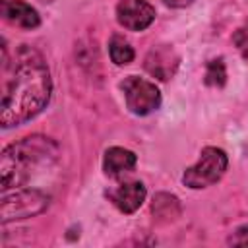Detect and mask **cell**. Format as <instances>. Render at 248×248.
<instances>
[{
    "mask_svg": "<svg viewBox=\"0 0 248 248\" xmlns=\"http://www.w3.org/2000/svg\"><path fill=\"white\" fill-rule=\"evenodd\" d=\"M52 79L45 58L29 48L19 46L10 62L2 56V128H12L33 120L50 101Z\"/></svg>",
    "mask_w": 248,
    "mask_h": 248,
    "instance_id": "1",
    "label": "cell"
},
{
    "mask_svg": "<svg viewBox=\"0 0 248 248\" xmlns=\"http://www.w3.org/2000/svg\"><path fill=\"white\" fill-rule=\"evenodd\" d=\"M58 157V145L45 136H29L2 151L0 157V174H2V192L17 188L29 180L33 170L48 167Z\"/></svg>",
    "mask_w": 248,
    "mask_h": 248,
    "instance_id": "2",
    "label": "cell"
},
{
    "mask_svg": "<svg viewBox=\"0 0 248 248\" xmlns=\"http://www.w3.org/2000/svg\"><path fill=\"white\" fill-rule=\"evenodd\" d=\"M227 165H229V157L223 149L203 147L202 153H200L198 163L184 170L182 182L192 190L207 188V186H211V184H215L223 178V174L227 170Z\"/></svg>",
    "mask_w": 248,
    "mask_h": 248,
    "instance_id": "3",
    "label": "cell"
},
{
    "mask_svg": "<svg viewBox=\"0 0 248 248\" xmlns=\"http://www.w3.org/2000/svg\"><path fill=\"white\" fill-rule=\"evenodd\" d=\"M48 196L37 188H14V192H2V223L33 217L45 211Z\"/></svg>",
    "mask_w": 248,
    "mask_h": 248,
    "instance_id": "4",
    "label": "cell"
},
{
    "mask_svg": "<svg viewBox=\"0 0 248 248\" xmlns=\"http://www.w3.org/2000/svg\"><path fill=\"white\" fill-rule=\"evenodd\" d=\"M120 89L126 99V107L130 112L138 116H145L161 107V91L157 89L155 83L138 78V76H128L122 83Z\"/></svg>",
    "mask_w": 248,
    "mask_h": 248,
    "instance_id": "5",
    "label": "cell"
},
{
    "mask_svg": "<svg viewBox=\"0 0 248 248\" xmlns=\"http://www.w3.org/2000/svg\"><path fill=\"white\" fill-rule=\"evenodd\" d=\"M116 19L128 31H143L155 19V8L147 0H120Z\"/></svg>",
    "mask_w": 248,
    "mask_h": 248,
    "instance_id": "6",
    "label": "cell"
},
{
    "mask_svg": "<svg viewBox=\"0 0 248 248\" xmlns=\"http://www.w3.org/2000/svg\"><path fill=\"white\" fill-rule=\"evenodd\" d=\"M178 64H180V56L170 45H157L147 52L143 68L149 76L167 81L176 74Z\"/></svg>",
    "mask_w": 248,
    "mask_h": 248,
    "instance_id": "7",
    "label": "cell"
},
{
    "mask_svg": "<svg viewBox=\"0 0 248 248\" xmlns=\"http://www.w3.org/2000/svg\"><path fill=\"white\" fill-rule=\"evenodd\" d=\"M0 14L8 23L21 29H35L41 25L39 12L23 0H0Z\"/></svg>",
    "mask_w": 248,
    "mask_h": 248,
    "instance_id": "8",
    "label": "cell"
},
{
    "mask_svg": "<svg viewBox=\"0 0 248 248\" xmlns=\"http://www.w3.org/2000/svg\"><path fill=\"white\" fill-rule=\"evenodd\" d=\"M145 186L140 180H132L120 184L116 190H110L108 198L122 213H134L145 202Z\"/></svg>",
    "mask_w": 248,
    "mask_h": 248,
    "instance_id": "9",
    "label": "cell"
},
{
    "mask_svg": "<svg viewBox=\"0 0 248 248\" xmlns=\"http://www.w3.org/2000/svg\"><path fill=\"white\" fill-rule=\"evenodd\" d=\"M138 163V157L130 151V149H124V147H110L107 149L105 153V159H103V169H105V174L107 176H120L124 172H130L134 170Z\"/></svg>",
    "mask_w": 248,
    "mask_h": 248,
    "instance_id": "10",
    "label": "cell"
},
{
    "mask_svg": "<svg viewBox=\"0 0 248 248\" xmlns=\"http://www.w3.org/2000/svg\"><path fill=\"white\" fill-rule=\"evenodd\" d=\"M151 211L155 215L157 221H163V223H169V221H174L182 207H180V202L176 196L172 194H167V192H159L155 194L153 198V203H151Z\"/></svg>",
    "mask_w": 248,
    "mask_h": 248,
    "instance_id": "11",
    "label": "cell"
},
{
    "mask_svg": "<svg viewBox=\"0 0 248 248\" xmlns=\"http://www.w3.org/2000/svg\"><path fill=\"white\" fill-rule=\"evenodd\" d=\"M108 52H110V60L116 66H126L134 60V48L130 46L128 41H124L122 37L114 35L108 43Z\"/></svg>",
    "mask_w": 248,
    "mask_h": 248,
    "instance_id": "12",
    "label": "cell"
},
{
    "mask_svg": "<svg viewBox=\"0 0 248 248\" xmlns=\"http://www.w3.org/2000/svg\"><path fill=\"white\" fill-rule=\"evenodd\" d=\"M203 81L207 85H213V87H223L225 85V81H227V68H225L223 58H215V60L207 62Z\"/></svg>",
    "mask_w": 248,
    "mask_h": 248,
    "instance_id": "13",
    "label": "cell"
},
{
    "mask_svg": "<svg viewBox=\"0 0 248 248\" xmlns=\"http://www.w3.org/2000/svg\"><path fill=\"white\" fill-rule=\"evenodd\" d=\"M232 43L236 45V48L240 50V54L248 60V19L244 21V25H240V27L234 31Z\"/></svg>",
    "mask_w": 248,
    "mask_h": 248,
    "instance_id": "14",
    "label": "cell"
},
{
    "mask_svg": "<svg viewBox=\"0 0 248 248\" xmlns=\"http://www.w3.org/2000/svg\"><path fill=\"white\" fill-rule=\"evenodd\" d=\"M229 244H232V246H248V225L238 227V229L231 234Z\"/></svg>",
    "mask_w": 248,
    "mask_h": 248,
    "instance_id": "15",
    "label": "cell"
},
{
    "mask_svg": "<svg viewBox=\"0 0 248 248\" xmlns=\"http://www.w3.org/2000/svg\"><path fill=\"white\" fill-rule=\"evenodd\" d=\"M167 6H170V8H186V6H190L194 0H163Z\"/></svg>",
    "mask_w": 248,
    "mask_h": 248,
    "instance_id": "16",
    "label": "cell"
}]
</instances>
